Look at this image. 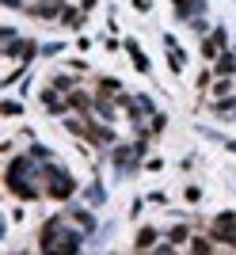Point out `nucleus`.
<instances>
[{"instance_id": "nucleus-1", "label": "nucleus", "mask_w": 236, "mask_h": 255, "mask_svg": "<svg viewBox=\"0 0 236 255\" xmlns=\"http://www.w3.org/2000/svg\"><path fill=\"white\" fill-rule=\"evenodd\" d=\"M92 233H96V217L88 210H65L42 225L38 248L42 252H80Z\"/></svg>"}, {"instance_id": "nucleus-2", "label": "nucleus", "mask_w": 236, "mask_h": 255, "mask_svg": "<svg viewBox=\"0 0 236 255\" xmlns=\"http://www.w3.org/2000/svg\"><path fill=\"white\" fill-rule=\"evenodd\" d=\"M46 164L50 160H38V156H15L4 171L8 179V191L23 202H34V198H46Z\"/></svg>"}, {"instance_id": "nucleus-3", "label": "nucleus", "mask_w": 236, "mask_h": 255, "mask_svg": "<svg viewBox=\"0 0 236 255\" xmlns=\"http://www.w3.org/2000/svg\"><path fill=\"white\" fill-rule=\"evenodd\" d=\"M73 194H76V179L61 168V164L50 160V164H46V198L61 202V198H73Z\"/></svg>"}, {"instance_id": "nucleus-4", "label": "nucleus", "mask_w": 236, "mask_h": 255, "mask_svg": "<svg viewBox=\"0 0 236 255\" xmlns=\"http://www.w3.org/2000/svg\"><path fill=\"white\" fill-rule=\"evenodd\" d=\"M141 156H145V137H141L137 145H118V149H115V168H118V175H129V171L137 168Z\"/></svg>"}, {"instance_id": "nucleus-5", "label": "nucleus", "mask_w": 236, "mask_h": 255, "mask_svg": "<svg viewBox=\"0 0 236 255\" xmlns=\"http://www.w3.org/2000/svg\"><path fill=\"white\" fill-rule=\"evenodd\" d=\"M214 236L236 248V213H221V217H217L214 221Z\"/></svg>"}, {"instance_id": "nucleus-6", "label": "nucleus", "mask_w": 236, "mask_h": 255, "mask_svg": "<svg viewBox=\"0 0 236 255\" xmlns=\"http://www.w3.org/2000/svg\"><path fill=\"white\" fill-rule=\"evenodd\" d=\"M225 38H229V34H225V27H217V31H214V34H210V38L202 42V53L210 57V61H217V57H221V50H225Z\"/></svg>"}, {"instance_id": "nucleus-7", "label": "nucleus", "mask_w": 236, "mask_h": 255, "mask_svg": "<svg viewBox=\"0 0 236 255\" xmlns=\"http://www.w3.org/2000/svg\"><path fill=\"white\" fill-rule=\"evenodd\" d=\"M126 50H129V53H133V65H137L141 73H149V61H145V53H141V46H137V42H133V38H126Z\"/></svg>"}, {"instance_id": "nucleus-8", "label": "nucleus", "mask_w": 236, "mask_h": 255, "mask_svg": "<svg viewBox=\"0 0 236 255\" xmlns=\"http://www.w3.org/2000/svg\"><path fill=\"white\" fill-rule=\"evenodd\" d=\"M229 73H236V53H221L217 57V76H229Z\"/></svg>"}, {"instance_id": "nucleus-9", "label": "nucleus", "mask_w": 236, "mask_h": 255, "mask_svg": "<svg viewBox=\"0 0 236 255\" xmlns=\"http://www.w3.org/2000/svg\"><path fill=\"white\" fill-rule=\"evenodd\" d=\"M103 198H107V194H103V187H99V183H92V187H88V202H92V206H103Z\"/></svg>"}, {"instance_id": "nucleus-10", "label": "nucleus", "mask_w": 236, "mask_h": 255, "mask_svg": "<svg viewBox=\"0 0 236 255\" xmlns=\"http://www.w3.org/2000/svg\"><path fill=\"white\" fill-rule=\"evenodd\" d=\"M152 240H156V229H141V236H137V248L145 252V248H152Z\"/></svg>"}, {"instance_id": "nucleus-11", "label": "nucleus", "mask_w": 236, "mask_h": 255, "mask_svg": "<svg viewBox=\"0 0 236 255\" xmlns=\"http://www.w3.org/2000/svg\"><path fill=\"white\" fill-rule=\"evenodd\" d=\"M229 92H233V80H229V76H221V80L214 84V96L221 99V96H229Z\"/></svg>"}, {"instance_id": "nucleus-12", "label": "nucleus", "mask_w": 236, "mask_h": 255, "mask_svg": "<svg viewBox=\"0 0 236 255\" xmlns=\"http://www.w3.org/2000/svg\"><path fill=\"white\" fill-rule=\"evenodd\" d=\"M0 111H4V115H19L23 107H19V103H15V99H4V103H0Z\"/></svg>"}, {"instance_id": "nucleus-13", "label": "nucleus", "mask_w": 236, "mask_h": 255, "mask_svg": "<svg viewBox=\"0 0 236 255\" xmlns=\"http://www.w3.org/2000/svg\"><path fill=\"white\" fill-rule=\"evenodd\" d=\"M187 236H191V233H187V225H175V229H172V240H175V244H183Z\"/></svg>"}, {"instance_id": "nucleus-14", "label": "nucleus", "mask_w": 236, "mask_h": 255, "mask_svg": "<svg viewBox=\"0 0 236 255\" xmlns=\"http://www.w3.org/2000/svg\"><path fill=\"white\" fill-rule=\"evenodd\" d=\"M191 248H194V252H214V244H210V240H194Z\"/></svg>"}, {"instance_id": "nucleus-15", "label": "nucleus", "mask_w": 236, "mask_h": 255, "mask_svg": "<svg viewBox=\"0 0 236 255\" xmlns=\"http://www.w3.org/2000/svg\"><path fill=\"white\" fill-rule=\"evenodd\" d=\"M4 4H8V8H23V0H4Z\"/></svg>"}, {"instance_id": "nucleus-16", "label": "nucleus", "mask_w": 236, "mask_h": 255, "mask_svg": "<svg viewBox=\"0 0 236 255\" xmlns=\"http://www.w3.org/2000/svg\"><path fill=\"white\" fill-rule=\"evenodd\" d=\"M50 4H61V0H50Z\"/></svg>"}]
</instances>
